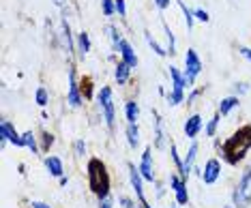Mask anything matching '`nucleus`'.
I'll return each mask as SVG.
<instances>
[{
  "label": "nucleus",
  "instance_id": "obj_1",
  "mask_svg": "<svg viewBox=\"0 0 251 208\" xmlns=\"http://www.w3.org/2000/svg\"><path fill=\"white\" fill-rule=\"evenodd\" d=\"M249 150H251V125H245L224 142V146H221V157L226 159V163L238 165L247 157Z\"/></svg>",
  "mask_w": 251,
  "mask_h": 208
},
{
  "label": "nucleus",
  "instance_id": "obj_2",
  "mask_svg": "<svg viewBox=\"0 0 251 208\" xmlns=\"http://www.w3.org/2000/svg\"><path fill=\"white\" fill-rule=\"evenodd\" d=\"M86 172H88V189L97 195V200L107 198L112 189V181H110V172H107L105 163L101 159L93 157L86 163Z\"/></svg>",
  "mask_w": 251,
  "mask_h": 208
},
{
  "label": "nucleus",
  "instance_id": "obj_3",
  "mask_svg": "<svg viewBox=\"0 0 251 208\" xmlns=\"http://www.w3.org/2000/svg\"><path fill=\"white\" fill-rule=\"evenodd\" d=\"M97 105L101 109V116H103L107 129L114 131V127H116V105H114V92L110 86H101V90L97 92Z\"/></svg>",
  "mask_w": 251,
  "mask_h": 208
},
{
  "label": "nucleus",
  "instance_id": "obj_4",
  "mask_svg": "<svg viewBox=\"0 0 251 208\" xmlns=\"http://www.w3.org/2000/svg\"><path fill=\"white\" fill-rule=\"evenodd\" d=\"M232 204L236 208H247L251 204V167H247L238 178V184L232 191Z\"/></svg>",
  "mask_w": 251,
  "mask_h": 208
},
{
  "label": "nucleus",
  "instance_id": "obj_5",
  "mask_svg": "<svg viewBox=\"0 0 251 208\" xmlns=\"http://www.w3.org/2000/svg\"><path fill=\"white\" fill-rule=\"evenodd\" d=\"M202 60H200V56H198V52L189 48L187 50V54H185V79H187V86H189V90L193 88V84H196V79H198V75L202 73Z\"/></svg>",
  "mask_w": 251,
  "mask_h": 208
},
{
  "label": "nucleus",
  "instance_id": "obj_6",
  "mask_svg": "<svg viewBox=\"0 0 251 208\" xmlns=\"http://www.w3.org/2000/svg\"><path fill=\"white\" fill-rule=\"evenodd\" d=\"M170 182V189H172L174 193V202L178 206H189V191H187V181L182 178L178 172H174V174H170L168 178Z\"/></svg>",
  "mask_w": 251,
  "mask_h": 208
},
{
  "label": "nucleus",
  "instance_id": "obj_7",
  "mask_svg": "<svg viewBox=\"0 0 251 208\" xmlns=\"http://www.w3.org/2000/svg\"><path fill=\"white\" fill-rule=\"evenodd\" d=\"M84 95H82V86H79L77 78H75V69L69 67V90H67V103L73 109H79L84 105Z\"/></svg>",
  "mask_w": 251,
  "mask_h": 208
},
{
  "label": "nucleus",
  "instance_id": "obj_8",
  "mask_svg": "<svg viewBox=\"0 0 251 208\" xmlns=\"http://www.w3.org/2000/svg\"><path fill=\"white\" fill-rule=\"evenodd\" d=\"M0 144H2V146L13 144V146H18V148H24V135L15 129L11 120H2V123H0Z\"/></svg>",
  "mask_w": 251,
  "mask_h": 208
},
{
  "label": "nucleus",
  "instance_id": "obj_9",
  "mask_svg": "<svg viewBox=\"0 0 251 208\" xmlns=\"http://www.w3.org/2000/svg\"><path fill=\"white\" fill-rule=\"evenodd\" d=\"M127 170H129V182H131V187H133V191H135V198H138V204H148L146 198H144V176H142V172H140V167L135 165V163H127Z\"/></svg>",
  "mask_w": 251,
  "mask_h": 208
},
{
  "label": "nucleus",
  "instance_id": "obj_10",
  "mask_svg": "<svg viewBox=\"0 0 251 208\" xmlns=\"http://www.w3.org/2000/svg\"><path fill=\"white\" fill-rule=\"evenodd\" d=\"M138 167H140V172H142V176H144L146 182H157V178H155V161H152V146L144 148Z\"/></svg>",
  "mask_w": 251,
  "mask_h": 208
},
{
  "label": "nucleus",
  "instance_id": "obj_11",
  "mask_svg": "<svg viewBox=\"0 0 251 208\" xmlns=\"http://www.w3.org/2000/svg\"><path fill=\"white\" fill-rule=\"evenodd\" d=\"M221 178V161L219 159H208L202 167V182L204 184H215Z\"/></svg>",
  "mask_w": 251,
  "mask_h": 208
},
{
  "label": "nucleus",
  "instance_id": "obj_12",
  "mask_svg": "<svg viewBox=\"0 0 251 208\" xmlns=\"http://www.w3.org/2000/svg\"><path fill=\"white\" fill-rule=\"evenodd\" d=\"M204 129V120L200 114H191V116H187L185 125H182V131H185V137L187 140H198V135L202 133Z\"/></svg>",
  "mask_w": 251,
  "mask_h": 208
},
{
  "label": "nucleus",
  "instance_id": "obj_13",
  "mask_svg": "<svg viewBox=\"0 0 251 208\" xmlns=\"http://www.w3.org/2000/svg\"><path fill=\"white\" fill-rule=\"evenodd\" d=\"M43 163H45V170H48L50 176H54V178L65 176V163H62L60 157H56V155H48V157L43 159Z\"/></svg>",
  "mask_w": 251,
  "mask_h": 208
},
{
  "label": "nucleus",
  "instance_id": "obj_14",
  "mask_svg": "<svg viewBox=\"0 0 251 208\" xmlns=\"http://www.w3.org/2000/svg\"><path fill=\"white\" fill-rule=\"evenodd\" d=\"M168 75H170V79H172V90H176V92L189 90V86H187V79H185V73H182L178 67L170 65L168 67Z\"/></svg>",
  "mask_w": 251,
  "mask_h": 208
},
{
  "label": "nucleus",
  "instance_id": "obj_15",
  "mask_svg": "<svg viewBox=\"0 0 251 208\" xmlns=\"http://www.w3.org/2000/svg\"><path fill=\"white\" fill-rule=\"evenodd\" d=\"M118 54H121V60H125L131 69H138L140 60H138V54L133 52V48H131V43L127 41V39H123L121 41V50H118Z\"/></svg>",
  "mask_w": 251,
  "mask_h": 208
},
{
  "label": "nucleus",
  "instance_id": "obj_16",
  "mask_svg": "<svg viewBox=\"0 0 251 208\" xmlns=\"http://www.w3.org/2000/svg\"><path fill=\"white\" fill-rule=\"evenodd\" d=\"M151 114H152V123H155V148L157 150H163L165 148V133H163V120H161V116H159V112L157 109H151Z\"/></svg>",
  "mask_w": 251,
  "mask_h": 208
},
{
  "label": "nucleus",
  "instance_id": "obj_17",
  "mask_svg": "<svg viewBox=\"0 0 251 208\" xmlns=\"http://www.w3.org/2000/svg\"><path fill=\"white\" fill-rule=\"evenodd\" d=\"M198 142L196 140H191V146L189 150H187V155H185V159H182V163H185V178L189 181V176H191V172H193V167H196V159H198Z\"/></svg>",
  "mask_w": 251,
  "mask_h": 208
},
{
  "label": "nucleus",
  "instance_id": "obj_18",
  "mask_svg": "<svg viewBox=\"0 0 251 208\" xmlns=\"http://www.w3.org/2000/svg\"><path fill=\"white\" fill-rule=\"evenodd\" d=\"M75 52H77V60H84L90 52V34L86 30H82L77 34V41H75Z\"/></svg>",
  "mask_w": 251,
  "mask_h": 208
},
{
  "label": "nucleus",
  "instance_id": "obj_19",
  "mask_svg": "<svg viewBox=\"0 0 251 208\" xmlns=\"http://www.w3.org/2000/svg\"><path fill=\"white\" fill-rule=\"evenodd\" d=\"M238 105H241V97L230 95V97H224V99L219 101V105H217V112H219L221 116H227V114H230L232 109H236Z\"/></svg>",
  "mask_w": 251,
  "mask_h": 208
},
{
  "label": "nucleus",
  "instance_id": "obj_20",
  "mask_svg": "<svg viewBox=\"0 0 251 208\" xmlns=\"http://www.w3.org/2000/svg\"><path fill=\"white\" fill-rule=\"evenodd\" d=\"M131 71H133V69H131V67L127 65V62H125V60H121L116 67H114V79H116V82H118V86H125V84L129 82Z\"/></svg>",
  "mask_w": 251,
  "mask_h": 208
},
{
  "label": "nucleus",
  "instance_id": "obj_21",
  "mask_svg": "<svg viewBox=\"0 0 251 208\" xmlns=\"http://www.w3.org/2000/svg\"><path fill=\"white\" fill-rule=\"evenodd\" d=\"M125 118H127V123H131V125H135L140 120V103L138 101H133V99L125 101Z\"/></svg>",
  "mask_w": 251,
  "mask_h": 208
},
{
  "label": "nucleus",
  "instance_id": "obj_22",
  "mask_svg": "<svg viewBox=\"0 0 251 208\" xmlns=\"http://www.w3.org/2000/svg\"><path fill=\"white\" fill-rule=\"evenodd\" d=\"M168 150H170V159H172V163H174V167H176V172L185 178V163H182V157H180V153H178V146H176L174 142H170V146H168ZM187 181V178H185Z\"/></svg>",
  "mask_w": 251,
  "mask_h": 208
},
{
  "label": "nucleus",
  "instance_id": "obj_23",
  "mask_svg": "<svg viewBox=\"0 0 251 208\" xmlns=\"http://www.w3.org/2000/svg\"><path fill=\"white\" fill-rule=\"evenodd\" d=\"M125 135H127V144H129V148H138V146H140L142 137H140V127H138V123H135V125L127 123Z\"/></svg>",
  "mask_w": 251,
  "mask_h": 208
},
{
  "label": "nucleus",
  "instance_id": "obj_24",
  "mask_svg": "<svg viewBox=\"0 0 251 208\" xmlns=\"http://www.w3.org/2000/svg\"><path fill=\"white\" fill-rule=\"evenodd\" d=\"M62 41H65V50H67V56H71L75 52V43L71 39V26L67 20H62Z\"/></svg>",
  "mask_w": 251,
  "mask_h": 208
},
{
  "label": "nucleus",
  "instance_id": "obj_25",
  "mask_svg": "<svg viewBox=\"0 0 251 208\" xmlns=\"http://www.w3.org/2000/svg\"><path fill=\"white\" fill-rule=\"evenodd\" d=\"M24 148H28L32 155H41V146H39V137L32 131H24Z\"/></svg>",
  "mask_w": 251,
  "mask_h": 208
},
{
  "label": "nucleus",
  "instance_id": "obj_26",
  "mask_svg": "<svg viewBox=\"0 0 251 208\" xmlns=\"http://www.w3.org/2000/svg\"><path fill=\"white\" fill-rule=\"evenodd\" d=\"M219 123H221V114L215 112L213 118L206 123V127H204V133H206V137H215L217 131H219Z\"/></svg>",
  "mask_w": 251,
  "mask_h": 208
},
{
  "label": "nucleus",
  "instance_id": "obj_27",
  "mask_svg": "<svg viewBox=\"0 0 251 208\" xmlns=\"http://www.w3.org/2000/svg\"><path fill=\"white\" fill-rule=\"evenodd\" d=\"M107 30V34H110V41H112V48H114V52H118L121 50V41H123V34H121V30H118L116 26H107L105 28Z\"/></svg>",
  "mask_w": 251,
  "mask_h": 208
},
{
  "label": "nucleus",
  "instance_id": "obj_28",
  "mask_svg": "<svg viewBox=\"0 0 251 208\" xmlns=\"http://www.w3.org/2000/svg\"><path fill=\"white\" fill-rule=\"evenodd\" d=\"M56 137L54 133H50V131H43L41 137H39V146H41V153H50V148L54 146Z\"/></svg>",
  "mask_w": 251,
  "mask_h": 208
},
{
  "label": "nucleus",
  "instance_id": "obj_29",
  "mask_svg": "<svg viewBox=\"0 0 251 208\" xmlns=\"http://www.w3.org/2000/svg\"><path fill=\"white\" fill-rule=\"evenodd\" d=\"M144 39H146V43H148V48H151L152 52H155L157 56H168V50H163L161 45H159L155 39H152V34L148 32V30H144Z\"/></svg>",
  "mask_w": 251,
  "mask_h": 208
},
{
  "label": "nucleus",
  "instance_id": "obj_30",
  "mask_svg": "<svg viewBox=\"0 0 251 208\" xmlns=\"http://www.w3.org/2000/svg\"><path fill=\"white\" fill-rule=\"evenodd\" d=\"M185 92H176V90H170L168 95H165V101H168V105H172V107H176V105H180V103H185Z\"/></svg>",
  "mask_w": 251,
  "mask_h": 208
},
{
  "label": "nucleus",
  "instance_id": "obj_31",
  "mask_svg": "<svg viewBox=\"0 0 251 208\" xmlns=\"http://www.w3.org/2000/svg\"><path fill=\"white\" fill-rule=\"evenodd\" d=\"M35 101H37V105L39 107H45L50 103V92H48V88L45 86H39L37 88V92H35Z\"/></svg>",
  "mask_w": 251,
  "mask_h": 208
},
{
  "label": "nucleus",
  "instance_id": "obj_32",
  "mask_svg": "<svg viewBox=\"0 0 251 208\" xmlns=\"http://www.w3.org/2000/svg\"><path fill=\"white\" fill-rule=\"evenodd\" d=\"M163 30H165V39H168V54L174 56L176 54V39H174V32L170 30V26L165 24V20H163Z\"/></svg>",
  "mask_w": 251,
  "mask_h": 208
},
{
  "label": "nucleus",
  "instance_id": "obj_33",
  "mask_svg": "<svg viewBox=\"0 0 251 208\" xmlns=\"http://www.w3.org/2000/svg\"><path fill=\"white\" fill-rule=\"evenodd\" d=\"M178 7H180V11H182V15H185V22H187V28H193V22H196V15H193V11L187 7L185 4V0H178Z\"/></svg>",
  "mask_w": 251,
  "mask_h": 208
},
{
  "label": "nucleus",
  "instance_id": "obj_34",
  "mask_svg": "<svg viewBox=\"0 0 251 208\" xmlns=\"http://www.w3.org/2000/svg\"><path fill=\"white\" fill-rule=\"evenodd\" d=\"M73 155H75L77 159H82L84 155H86V142H84L82 137H77V140L73 142Z\"/></svg>",
  "mask_w": 251,
  "mask_h": 208
},
{
  "label": "nucleus",
  "instance_id": "obj_35",
  "mask_svg": "<svg viewBox=\"0 0 251 208\" xmlns=\"http://www.w3.org/2000/svg\"><path fill=\"white\" fill-rule=\"evenodd\" d=\"M79 86H82V95L84 99H93V82H90V78H84L82 82H79Z\"/></svg>",
  "mask_w": 251,
  "mask_h": 208
},
{
  "label": "nucleus",
  "instance_id": "obj_36",
  "mask_svg": "<svg viewBox=\"0 0 251 208\" xmlns=\"http://www.w3.org/2000/svg\"><path fill=\"white\" fill-rule=\"evenodd\" d=\"M101 9H103L105 17H112L114 13H116V4H114V0H101Z\"/></svg>",
  "mask_w": 251,
  "mask_h": 208
},
{
  "label": "nucleus",
  "instance_id": "obj_37",
  "mask_svg": "<svg viewBox=\"0 0 251 208\" xmlns=\"http://www.w3.org/2000/svg\"><path fill=\"white\" fill-rule=\"evenodd\" d=\"M118 206L121 208H140V204H135V200H131L129 195H121V198H118Z\"/></svg>",
  "mask_w": 251,
  "mask_h": 208
},
{
  "label": "nucleus",
  "instance_id": "obj_38",
  "mask_svg": "<svg viewBox=\"0 0 251 208\" xmlns=\"http://www.w3.org/2000/svg\"><path fill=\"white\" fill-rule=\"evenodd\" d=\"M193 15H196V20L202 22V24H208V22H210L208 11H204V9H193Z\"/></svg>",
  "mask_w": 251,
  "mask_h": 208
},
{
  "label": "nucleus",
  "instance_id": "obj_39",
  "mask_svg": "<svg viewBox=\"0 0 251 208\" xmlns=\"http://www.w3.org/2000/svg\"><path fill=\"white\" fill-rule=\"evenodd\" d=\"M202 92H204V88H193V90L189 92V95H187L185 103H187V105H193V103H196V99H198L200 95H202Z\"/></svg>",
  "mask_w": 251,
  "mask_h": 208
},
{
  "label": "nucleus",
  "instance_id": "obj_40",
  "mask_svg": "<svg viewBox=\"0 0 251 208\" xmlns=\"http://www.w3.org/2000/svg\"><path fill=\"white\" fill-rule=\"evenodd\" d=\"M247 90H249V84H245V82H236V84H234V95H236V97L245 95Z\"/></svg>",
  "mask_w": 251,
  "mask_h": 208
},
{
  "label": "nucleus",
  "instance_id": "obj_41",
  "mask_svg": "<svg viewBox=\"0 0 251 208\" xmlns=\"http://www.w3.org/2000/svg\"><path fill=\"white\" fill-rule=\"evenodd\" d=\"M114 4H116V13L125 17L127 15V4H125V0H114Z\"/></svg>",
  "mask_w": 251,
  "mask_h": 208
},
{
  "label": "nucleus",
  "instance_id": "obj_42",
  "mask_svg": "<svg viewBox=\"0 0 251 208\" xmlns=\"http://www.w3.org/2000/svg\"><path fill=\"white\" fill-rule=\"evenodd\" d=\"M99 208H114V198L107 195V198H101L99 200Z\"/></svg>",
  "mask_w": 251,
  "mask_h": 208
},
{
  "label": "nucleus",
  "instance_id": "obj_43",
  "mask_svg": "<svg viewBox=\"0 0 251 208\" xmlns=\"http://www.w3.org/2000/svg\"><path fill=\"white\" fill-rule=\"evenodd\" d=\"M238 54H241L245 60H249V62H251V48H245V45H238Z\"/></svg>",
  "mask_w": 251,
  "mask_h": 208
},
{
  "label": "nucleus",
  "instance_id": "obj_44",
  "mask_svg": "<svg viewBox=\"0 0 251 208\" xmlns=\"http://www.w3.org/2000/svg\"><path fill=\"white\" fill-rule=\"evenodd\" d=\"M170 2H172V0H155L157 9H159V11H161V13H163V11H165V9H168V7H170Z\"/></svg>",
  "mask_w": 251,
  "mask_h": 208
},
{
  "label": "nucleus",
  "instance_id": "obj_45",
  "mask_svg": "<svg viewBox=\"0 0 251 208\" xmlns=\"http://www.w3.org/2000/svg\"><path fill=\"white\" fill-rule=\"evenodd\" d=\"M30 208H52V206H50V204H45V202L32 200V202H30Z\"/></svg>",
  "mask_w": 251,
  "mask_h": 208
},
{
  "label": "nucleus",
  "instance_id": "obj_46",
  "mask_svg": "<svg viewBox=\"0 0 251 208\" xmlns=\"http://www.w3.org/2000/svg\"><path fill=\"white\" fill-rule=\"evenodd\" d=\"M58 184H60V187H67V184H69V176H60L58 178Z\"/></svg>",
  "mask_w": 251,
  "mask_h": 208
},
{
  "label": "nucleus",
  "instance_id": "obj_47",
  "mask_svg": "<svg viewBox=\"0 0 251 208\" xmlns=\"http://www.w3.org/2000/svg\"><path fill=\"white\" fill-rule=\"evenodd\" d=\"M157 198H163V184L157 182Z\"/></svg>",
  "mask_w": 251,
  "mask_h": 208
},
{
  "label": "nucleus",
  "instance_id": "obj_48",
  "mask_svg": "<svg viewBox=\"0 0 251 208\" xmlns=\"http://www.w3.org/2000/svg\"><path fill=\"white\" fill-rule=\"evenodd\" d=\"M54 2H56V4H58V7H62V0H54Z\"/></svg>",
  "mask_w": 251,
  "mask_h": 208
},
{
  "label": "nucleus",
  "instance_id": "obj_49",
  "mask_svg": "<svg viewBox=\"0 0 251 208\" xmlns=\"http://www.w3.org/2000/svg\"><path fill=\"white\" fill-rule=\"evenodd\" d=\"M170 208H178V204H176V202H174V204H170Z\"/></svg>",
  "mask_w": 251,
  "mask_h": 208
},
{
  "label": "nucleus",
  "instance_id": "obj_50",
  "mask_svg": "<svg viewBox=\"0 0 251 208\" xmlns=\"http://www.w3.org/2000/svg\"><path fill=\"white\" fill-rule=\"evenodd\" d=\"M224 208H236V206H234V204H227V206H224Z\"/></svg>",
  "mask_w": 251,
  "mask_h": 208
},
{
  "label": "nucleus",
  "instance_id": "obj_51",
  "mask_svg": "<svg viewBox=\"0 0 251 208\" xmlns=\"http://www.w3.org/2000/svg\"><path fill=\"white\" fill-rule=\"evenodd\" d=\"M140 208H142V206H140Z\"/></svg>",
  "mask_w": 251,
  "mask_h": 208
}]
</instances>
